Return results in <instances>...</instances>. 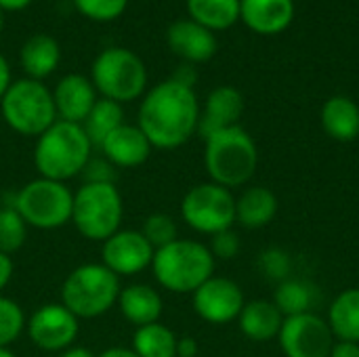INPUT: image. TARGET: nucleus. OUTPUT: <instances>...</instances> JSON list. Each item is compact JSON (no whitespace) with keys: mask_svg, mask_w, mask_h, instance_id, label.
Instances as JSON below:
<instances>
[{"mask_svg":"<svg viewBox=\"0 0 359 357\" xmlns=\"http://www.w3.org/2000/svg\"><path fill=\"white\" fill-rule=\"evenodd\" d=\"M2 27H4V11L0 8V32H2Z\"/></svg>","mask_w":359,"mask_h":357,"instance_id":"49530a36","label":"nucleus"},{"mask_svg":"<svg viewBox=\"0 0 359 357\" xmlns=\"http://www.w3.org/2000/svg\"><path fill=\"white\" fill-rule=\"evenodd\" d=\"M120 278L103 263H84L67 274L61 284V305L78 320H95L118 305Z\"/></svg>","mask_w":359,"mask_h":357,"instance_id":"39448f33","label":"nucleus"},{"mask_svg":"<svg viewBox=\"0 0 359 357\" xmlns=\"http://www.w3.org/2000/svg\"><path fill=\"white\" fill-rule=\"evenodd\" d=\"M25 332L38 349L61 353L76 345L80 320L61 303H44L25 320Z\"/></svg>","mask_w":359,"mask_h":357,"instance_id":"9b49d317","label":"nucleus"},{"mask_svg":"<svg viewBox=\"0 0 359 357\" xmlns=\"http://www.w3.org/2000/svg\"><path fill=\"white\" fill-rule=\"evenodd\" d=\"M259 265H261V269H263V274H265L267 278L284 282V280H288L292 261H290V257H288L286 250L273 246V248H267V250L261 252Z\"/></svg>","mask_w":359,"mask_h":357,"instance_id":"72a5a7b5","label":"nucleus"},{"mask_svg":"<svg viewBox=\"0 0 359 357\" xmlns=\"http://www.w3.org/2000/svg\"><path fill=\"white\" fill-rule=\"evenodd\" d=\"M118 309L130 326L141 328L160 322L164 311V301L154 286L139 282V284L122 286L118 297Z\"/></svg>","mask_w":359,"mask_h":357,"instance_id":"aec40b11","label":"nucleus"},{"mask_svg":"<svg viewBox=\"0 0 359 357\" xmlns=\"http://www.w3.org/2000/svg\"><path fill=\"white\" fill-rule=\"evenodd\" d=\"M200 112L194 88L168 78L145 93L137 126L154 149H177L198 133Z\"/></svg>","mask_w":359,"mask_h":357,"instance_id":"f257e3e1","label":"nucleus"},{"mask_svg":"<svg viewBox=\"0 0 359 357\" xmlns=\"http://www.w3.org/2000/svg\"><path fill=\"white\" fill-rule=\"evenodd\" d=\"M244 114V97L236 86H217L204 103V109L200 112V124L198 133L202 139L229 128L238 126V120Z\"/></svg>","mask_w":359,"mask_h":357,"instance_id":"a211bd4d","label":"nucleus"},{"mask_svg":"<svg viewBox=\"0 0 359 357\" xmlns=\"http://www.w3.org/2000/svg\"><path fill=\"white\" fill-rule=\"evenodd\" d=\"M90 82L103 99L128 103L145 95L147 69L139 55L128 48L111 46L97 55L90 69Z\"/></svg>","mask_w":359,"mask_h":357,"instance_id":"1a4fd4ad","label":"nucleus"},{"mask_svg":"<svg viewBox=\"0 0 359 357\" xmlns=\"http://www.w3.org/2000/svg\"><path fill=\"white\" fill-rule=\"evenodd\" d=\"M13 274H15V263H13V257L11 255H4L0 252V295L4 292V288L11 284L13 280Z\"/></svg>","mask_w":359,"mask_h":357,"instance_id":"e433bc0d","label":"nucleus"},{"mask_svg":"<svg viewBox=\"0 0 359 357\" xmlns=\"http://www.w3.org/2000/svg\"><path fill=\"white\" fill-rule=\"evenodd\" d=\"M240 19L257 34H280L294 19V0H240Z\"/></svg>","mask_w":359,"mask_h":357,"instance_id":"6ab92c4d","label":"nucleus"},{"mask_svg":"<svg viewBox=\"0 0 359 357\" xmlns=\"http://www.w3.org/2000/svg\"><path fill=\"white\" fill-rule=\"evenodd\" d=\"M93 149L95 147L82 124L57 120L36 139L34 166L38 177L67 183L69 179L82 175L93 158Z\"/></svg>","mask_w":359,"mask_h":357,"instance_id":"f03ea898","label":"nucleus"},{"mask_svg":"<svg viewBox=\"0 0 359 357\" xmlns=\"http://www.w3.org/2000/svg\"><path fill=\"white\" fill-rule=\"evenodd\" d=\"M330 357H359V343H349V341H337Z\"/></svg>","mask_w":359,"mask_h":357,"instance_id":"ea45409f","label":"nucleus"},{"mask_svg":"<svg viewBox=\"0 0 359 357\" xmlns=\"http://www.w3.org/2000/svg\"><path fill=\"white\" fill-rule=\"evenodd\" d=\"M326 322L337 341L359 343V288H347L334 297Z\"/></svg>","mask_w":359,"mask_h":357,"instance_id":"393cba45","label":"nucleus"},{"mask_svg":"<svg viewBox=\"0 0 359 357\" xmlns=\"http://www.w3.org/2000/svg\"><path fill=\"white\" fill-rule=\"evenodd\" d=\"M11 67H8V61L4 59V55H0V99L2 95L6 93V88L11 86Z\"/></svg>","mask_w":359,"mask_h":357,"instance_id":"a19ab883","label":"nucleus"},{"mask_svg":"<svg viewBox=\"0 0 359 357\" xmlns=\"http://www.w3.org/2000/svg\"><path fill=\"white\" fill-rule=\"evenodd\" d=\"M19 59L25 76L42 82L46 76H50L57 69L61 59V48L55 38L46 34H36L23 42Z\"/></svg>","mask_w":359,"mask_h":357,"instance_id":"b1692460","label":"nucleus"},{"mask_svg":"<svg viewBox=\"0 0 359 357\" xmlns=\"http://www.w3.org/2000/svg\"><path fill=\"white\" fill-rule=\"evenodd\" d=\"M0 357H17V356L11 351V347H0Z\"/></svg>","mask_w":359,"mask_h":357,"instance_id":"a18cd8bd","label":"nucleus"},{"mask_svg":"<svg viewBox=\"0 0 359 357\" xmlns=\"http://www.w3.org/2000/svg\"><path fill=\"white\" fill-rule=\"evenodd\" d=\"M128 0H74V6L93 21H111L118 19Z\"/></svg>","mask_w":359,"mask_h":357,"instance_id":"473e14b6","label":"nucleus"},{"mask_svg":"<svg viewBox=\"0 0 359 357\" xmlns=\"http://www.w3.org/2000/svg\"><path fill=\"white\" fill-rule=\"evenodd\" d=\"M166 42L177 57L191 65L210 61L217 53L215 32L196 23L194 19H179L170 23L166 32Z\"/></svg>","mask_w":359,"mask_h":357,"instance_id":"2eb2a0df","label":"nucleus"},{"mask_svg":"<svg viewBox=\"0 0 359 357\" xmlns=\"http://www.w3.org/2000/svg\"><path fill=\"white\" fill-rule=\"evenodd\" d=\"M240 236L233 231V229H225V231H219L215 236H210V252L215 259H221V261H229V259H236L238 252H240Z\"/></svg>","mask_w":359,"mask_h":357,"instance_id":"f704fd0d","label":"nucleus"},{"mask_svg":"<svg viewBox=\"0 0 359 357\" xmlns=\"http://www.w3.org/2000/svg\"><path fill=\"white\" fill-rule=\"evenodd\" d=\"M259 166V149L240 124L204 139V168L212 183L227 189L246 185Z\"/></svg>","mask_w":359,"mask_h":357,"instance_id":"7ed1b4c3","label":"nucleus"},{"mask_svg":"<svg viewBox=\"0 0 359 357\" xmlns=\"http://www.w3.org/2000/svg\"><path fill=\"white\" fill-rule=\"evenodd\" d=\"M154 246L137 229H120L101 244V263L118 278H130L151 267Z\"/></svg>","mask_w":359,"mask_h":357,"instance_id":"4468645a","label":"nucleus"},{"mask_svg":"<svg viewBox=\"0 0 359 357\" xmlns=\"http://www.w3.org/2000/svg\"><path fill=\"white\" fill-rule=\"evenodd\" d=\"M320 122L330 139L351 143L359 137V105L345 95H334L322 105Z\"/></svg>","mask_w":359,"mask_h":357,"instance_id":"4be33fe9","label":"nucleus"},{"mask_svg":"<svg viewBox=\"0 0 359 357\" xmlns=\"http://www.w3.org/2000/svg\"><path fill=\"white\" fill-rule=\"evenodd\" d=\"M97 357H139L130 347H109L101 353H97Z\"/></svg>","mask_w":359,"mask_h":357,"instance_id":"37998d69","label":"nucleus"},{"mask_svg":"<svg viewBox=\"0 0 359 357\" xmlns=\"http://www.w3.org/2000/svg\"><path fill=\"white\" fill-rule=\"evenodd\" d=\"M278 341L286 357H330L337 343L328 322L313 311L284 318Z\"/></svg>","mask_w":359,"mask_h":357,"instance_id":"f8f14e48","label":"nucleus"},{"mask_svg":"<svg viewBox=\"0 0 359 357\" xmlns=\"http://www.w3.org/2000/svg\"><path fill=\"white\" fill-rule=\"evenodd\" d=\"M181 219L204 236L231 229L236 223V196L212 181L198 183L181 200Z\"/></svg>","mask_w":359,"mask_h":357,"instance_id":"9d476101","label":"nucleus"},{"mask_svg":"<svg viewBox=\"0 0 359 357\" xmlns=\"http://www.w3.org/2000/svg\"><path fill=\"white\" fill-rule=\"evenodd\" d=\"M0 114L8 128L23 137H40L57 122L53 93L32 78L11 82L0 99Z\"/></svg>","mask_w":359,"mask_h":357,"instance_id":"0eeeda50","label":"nucleus"},{"mask_svg":"<svg viewBox=\"0 0 359 357\" xmlns=\"http://www.w3.org/2000/svg\"><path fill=\"white\" fill-rule=\"evenodd\" d=\"M143 238L154 246V250L168 246L170 242L179 240V227L177 221L166 213H154L143 221V227L139 229Z\"/></svg>","mask_w":359,"mask_h":357,"instance_id":"2f4dec72","label":"nucleus"},{"mask_svg":"<svg viewBox=\"0 0 359 357\" xmlns=\"http://www.w3.org/2000/svg\"><path fill=\"white\" fill-rule=\"evenodd\" d=\"M124 200L116 183H82L74 191L72 223L90 242H105L122 229Z\"/></svg>","mask_w":359,"mask_h":357,"instance_id":"423d86ee","label":"nucleus"},{"mask_svg":"<svg viewBox=\"0 0 359 357\" xmlns=\"http://www.w3.org/2000/svg\"><path fill=\"white\" fill-rule=\"evenodd\" d=\"M170 80H175V82H179V84H183V86L194 88V84H196V72H194L191 63H183V65L175 72V76H172Z\"/></svg>","mask_w":359,"mask_h":357,"instance_id":"58836bf2","label":"nucleus"},{"mask_svg":"<svg viewBox=\"0 0 359 357\" xmlns=\"http://www.w3.org/2000/svg\"><path fill=\"white\" fill-rule=\"evenodd\" d=\"M124 124V109L120 103L109 101V99H97V103L93 105L90 114L86 116V120L82 122V128L86 133V137L90 139L93 147L99 149L101 143L120 126Z\"/></svg>","mask_w":359,"mask_h":357,"instance_id":"cd10ccee","label":"nucleus"},{"mask_svg":"<svg viewBox=\"0 0 359 357\" xmlns=\"http://www.w3.org/2000/svg\"><path fill=\"white\" fill-rule=\"evenodd\" d=\"M200 345L191 337H179L177 341V357H198Z\"/></svg>","mask_w":359,"mask_h":357,"instance_id":"4c0bfd02","label":"nucleus"},{"mask_svg":"<svg viewBox=\"0 0 359 357\" xmlns=\"http://www.w3.org/2000/svg\"><path fill=\"white\" fill-rule=\"evenodd\" d=\"M99 151L116 168H137L149 160L154 147L137 124L124 122L101 143Z\"/></svg>","mask_w":359,"mask_h":357,"instance_id":"f3484780","label":"nucleus"},{"mask_svg":"<svg viewBox=\"0 0 359 357\" xmlns=\"http://www.w3.org/2000/svg\"><path fill=\"white\" fill-rule=\"evenodd\" d=\"M116 166L101 158H90L86 168L82 170L84 183H116Z\"/></svg>","mask_w":359,"mask_h":357,"instance_id":"c9c22d12","label":"nucleus"},{"mask_svg":"<svg viewBox=\"0 0 359 357\" xmlns=\"http://www.w3.org/2000/svg\"><path fill=\"white\" fill-rule=\"evenodd\" d=\"M177 341L179 337L168 326L154 322L135 328L130 349L139 357H177Z\"/></svg>","mask_w":359,"mask_h":357,"instance_id":"a878e982","label":"nucleus"},{"mask_svg":"<svg viewBox=\"0 0 359 357\" xmlns=\"http://www.w3.org/2000/svg\"><path fill=\"white\" fill-rule=\"evenodd\" d=\"M97 88L95 84L82 74H67L63 76L55 90L53 101L57 109V120L82 124L90 114L93 105L97 103Z\"/></svg>","mask_w":359,"mask_h":357,"instance_id":"dca6fc26","label":"nucleus"},{"mask_svg":"<svg viewBox=\"0 0 359 357\" xmlns=\"http://www.w3.org/2000/svg\"><path fill=\"white\" fill-rule=\"evenodd\" d=\"M27 227L53 231L72 223L74 191L67 183L36 177L19 187L11 204Z\"/></svg>","mask_w":359,"mask_h":357,"instance_id":"6e6552de","label":"nucleus"},{"mask_svg":"<svg viewBox=\"0 0 359 357\" xmlns=\"http://www.w3.org/2000/svg\"><path fill=\"white\" fill-rule=\"evenodd\" d=\"M210 248L196 240H175L156 250L151 271L156 282L172 295H194L208 278L215 276Z\"/></svg>","mask_w":359,"mask_h":357,"instance_id":"20e7f679","label":"nucleus"},{"mask_svg":"<svg viewBox=\"0 0 359 357\" xmlns=\"http://www.w3.org/2000/svg\"><path fill=\"white\" fill-rule=\"evenodd\" d=\"M25 320L21 305L0 295V347H11L25 332Z\"/></svg>","mask_w":359,"mask_h":357,"instance_id":"7c9ffc66","label":"nucleus"},{"mask_svg":"<svg viewBox=\"0 0 359 357\" xmlns=\"http://www.w3.org/2000/svg\"><path fill=\"white\" fill-rule=\"evenodd\" d=\"M278 208V196L269 187H248L236 198V223H240L246 229L267 227L276 219Z\"/></svg>","mask_w":359,"mask_h":357,"instance_id":"5701e85b","label":"nucleus"},{"mask_svg":"<svg viewBox=\"0 0 359 357\" xmlns=\"http://www.w3.org/2000/svg\"><path fill=\"white\" fill-rule=\"evenodd\" d=\"M313 301H316L313 286L299 278H288V280L280 282V286L273 292V305L280 309V314L284 318L309 314Z\"/></svg>","mask_w":359,"mask_h":357,"instance_id":"c85d7f7f","label":"nucleus"},{"mask_svg":"<svg viewBox=\"0 0 359 357\" xmlns=\"http://www.w3.org/2000/svg\"><path fill=\"white\" fill-rule=\"evenodd\" d=\"M29 4H32V0H0L2 11H21Z\"/></svg>","mask_w":359,"mask_h":357,"instance_id":"c03bdc74","label":"nucleus"},{"mask_svg":"<svg viewBox=\"0 0 359 357\" xmlns=\"http://www.w3.org/2000/svg\"><path fill=\"white\" fill-rule=\"evenodd\" d=\"M189 19L210 32L227 29L240 19V0H187Z\"/></svg>","mask_w":359,"mask_h":357,"instance_id":"bb28decb","label":"nucleus"},{"mask_svg":"<svg viewBox=\"0 0 359 357\" xmlns=\"http://www.w3.org/2000/svg\"><path fill=\"white\" fill-rule=\"evenodd\" d=\"M244 292L238 282L221 276L208 278L194 295L191 305L200 320L212 326H225L238 320L244 307Z\"/></svg>","mask_w":359,"mask_h":357,"instance_id":"ddd939ff","label":"nucleus"},{"mask_svg":"<svg viewBox=\"0 0 359 357\" xmlns=\"http://www.w3.org/2000/svg\"><path fill=\"white\" fill-rule=\"evenodd\" d=\"M236 322L240 326V332L252 343H269L278 339L284 324V316L273 305V301L255 299L244 303Z\"/></svg>","mask_w":359,"mask_h":357,"instance_id":"412c9836","label":"nucleus"},{"mask_svg":"<svg viewBox=\"0 0 359 357\" xmlns=\"http://www.w3.org/2000/svg\"><path fill=\"white\" fill-rule=\"evenodd\" d=\"M27 225L13 206L0 208V252L15 255L23 248L27 240Z\"/></svg>","mask_w":359,"mask_h":357,"instance_id":"c756f323","label":"nucleus"},{"mask_svg":"<svg viewBox=\"0 0 359 357\" xmlns=\"http://www.w3.org/2000/svg\"><path fill=\"white\" fill-rule=\"evenodd\" d=\"M59 357H97V353L88 347H80V345H72L65 351H61Z\"/></svg>","mask_w":359,"mask_h":357,"instance_id":"79ce46f5","label":"nucleus"}]
</instances>
